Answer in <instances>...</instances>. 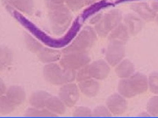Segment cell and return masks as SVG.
Segmentation results:
<instances>
[{
	"mask_svg": "<svg viewBox=\"0 0 158 118\" xmlns=\"http://www.w3.org/2000/svg\"><path fill=\"white\" fill-rule=\"evenodd\" d=\"M148 85L146 76L142 73H137L121 80L118 83V91L126 98H132L145 92L148 88Z\"/></svg>",
	"mask_w": 158,
	"mask_h": 118,
	"instance_id": "1",
	"label": "cell"
},
{
	"mask_svg": "<svg viewBox=\"0 0 158 118\" xmlns=\"http://www.w3.org/2000/svg\"><path fill=\"white\" fill-rule=\"evenodd\" d=\"M46 80L54 85H62L73 81L75 77L74 70L60 67L57 64L47 65L44 68Z\"/></svg>",
	"mask_w": 158,
	"mask_h": 118,
	"instance_id": "2",
	"label": "cell"
},
{
	"mask_svg": "<svg viewBox=\"0 0 158 118\" xmlns=\"http://www.w3.org/2000/svg\"><path fill=\"white\" fill-rule=\"evenodd\" d=\"M96 39V35L94 30L90 27H86L81 31L71 44L65 49L64 53H86L93 46Z\"/></svg>",
	"mask_w": 158,
	"mask_h": 118,
	"instance_id": "3",
	"label": "cell"
},
{
	"mask_svg": "<svg viewBox=\"0 0 158 118\" xmlns=\"http://www.w3.org/2000/svg\"><path fill=\"white\" fill-rule=\"evenodd\" d=\"M122 18V14L120 10H110L103 15L100 20L97 23L95 31L100 37H106L120 24Z\"/></svg>",
	"mask_w": 158,
	"mask_h": 118,
	"instance_id": "4",
	"label": "cell"
},
{
	"mask_svg": "<svg viewBox=\"0 0 158 118\" xmlns=\"http://www.w3.org/2000/svg\"><path fill=\"white\" fill-rule=\"evenodd\" d=\"M49 17L53 30L56 34H62L69 25L72 20L71 12L64 6L51 9Z\"/></svg>",
	"mask_w": 158,
	"mask_h": 118,
	"instance_id": "5",
	"label": "cell"
},
{
	"mask_svg": "<svg viewBox=\"0 0 158 118\" xmlns=\"http://www.w3.org/2000/svg\"><path fill=\"white\" fill-rule=\"evenodd\" d=\"M90 61V58L86 52L69 53H66L60 61L63 68L74 70L85 67Z\"/></svg>",
	"mask_w": 158,
	"mask_h": 118,
	"instance_id": "6",
	"label": "cell"
},
{
	"mask_svg": "<svg viewBox=\"0 0 158 118\" xmlns=\"http://www.w3.org/2000/svg\"><path fill=\"white\" fill-rule=\"evenodd\" d=\"M15 16L19 21L23 25L27 28L32 34H34L37 38L41 40L43 42L51 47L59 48V43L58 39H52L47 35L44 33L43 31L40 30L36 27L32 23L27 20L24 17L21 15L19 13L15 12Z\"/></svg>",
	"mask_w": 158,
	"mask_h": 118,
	"instance_id": "7",
	"label": "cell"
},
{
	"mask_svg": "<svg viewBox=\"0 0 158 118\" xmlns=\"http://www.w3.org/2000/svg\"><path fill=\"white\" fill-rule=\"evenodd\" d=\"M124 44L121 42L110 41L106 53V58L112 66L118 65L124 57Z\"/></svg>",
	"mask_w": 158,
	"mask_h": 118,
	"instance_id": "8",
	"label": "cell"
},
{
	"mask_svg": "<svg viewBox=\"0 0 158 118\" xmlns=\"http://www.w3.org/2000/svg\"><path fill=\"white\" fill-rule=\"evenodd\" d=\"M59 96L63 103L68 107H73L79 98L77 87L75 84H69L60 89Z\"/></svg>",
	"mask_w": 158,
	"mask_h": 118,
	"instance_id": "9",
	"label": "cell"
},
{
	"mask_svg": "<svg viewBox=\"0 0 158 118\" xmlns=\"http://www.w3.org/2000/svg\"><path fill=\"white\" fill-rule=\"evenodd\" d=\"M88 67V73L90 78L93 77L98 80L104 79L110 73V67L102 60L94 62Z\"/></svg>",
	"mask_w": 158,
	"mask_h": 118,
	"instance_id": "10",
	"label": "cell"
},
{
	"mask_svg": "<svg viewBox=\"0 0 158 118\" xmlns=\"http://www.w3.org/2000/svg\"><path fill=\"white\" fill-rule=\"evenodd\" d=\"M106 104L110 112L114 115L123 113L127 108V102L125 99L117 94L110 96L107 100Z\"/></svg>",
	"mask_w": 158,
	"mask_h": 118,
	"instance_id": "11",
	"label": "cell"
},
{
	"mask_svg": "<svg viewBox=\"0 0 158 118\" xmlns=\"http://www.w3.org/2000/svg\"><path fill=\"white\" fill-rule=\"evenodd\" d=\"M131 9L146 21L152 20L156 16V11L146 3H135L131 6Z\"/></svg>",
	"mask_w": 158,
	"mask_h": 118,
	"instance_id": "12",
	"label": "cell"
},
{
	"mask_svg": "<svg viewBox=\"0 0 158 118\" xmlns=\"http://www.w3.org/2000/svg\"><path fill=\"white\" fill-rule=\"evenodd\" d=\"M128 30L126 26L119 24L110 33L109 37L110 41L121 42L125 44L129 39Z\"/></svg>",
	"mask_w": 158,
	"mask_h": 118,
	"instance_id": "13",
	"label": "cell"
},
{
	"mask_svg": "<svg viewBox=\"0 0 158 118\" xmlns=\"http://www.w3.org/2000/svg\"><path fill=\"white\" fill-rule=\"evenodd\" d=\"M79 88L85 96L92 97L96 96L99 90V84L94 80L89 79L80 82Z\"/></svg>",
	"mask_w": 158,
	"mask_h": 118,
	"instance_id": "14",
	"label": "cell"
},
{
	"mask_svg": "<svg viewBox=\"0 0 158 118\" xmlns=\"http://www.w3.org/2000/svg\"><path fill=\"white\" fill-rule=\"evenodd\" d=\"M125 26L131 35H135L141 31L142 24L141 20L136 15L132 14H126L124 19Z\"/></svg>",
	"mask_w": 158,
	"mask_h": 118,
	"instance_id": "15",
	"label": "cell"
},
{
	"mask_svg": "<svg viewBox=\"0 0 158 118\" xmlns=\"http://www.w3.org/2000/svg\"><path fill=\"white\" fill-rule=\"evenodd\" d=\"M6 97L15 105H19L24 101L26 94L22 88L11 86L7 91Z\"/></svg>",
	"mask_w": 158,
	"mask_h": 118,
	"instance_id": "16",
	"label": "cell"
},
{
	"mask_svg": "<svg viewBox=\"0 0 158 118\" xmlns=\"http://www.w3.org/2000/svg\"><path fill=\"white\" fill-rule=\"evenodd\" d=\"M135 70V66L133 63L128 59H126L116 67V73L118 77L126 78L133 75Z\"/></svg>",
	"mask_w": 158,
	"mask_h": 118,
	"instance_id": "17",
	"label": "cell"
},
{
	"mask_svg": "<svg viewBox=\"0 0 158 118\" xmlns=\"http://www.w3.org/2000/svg\"><path fill=\"white\" fill-rule=\"evenodd\" d=\"M111 5V3L106 1L102 0L94 3L88 7L83 11L82 14V18L83 20L88 19V18L96 14L98 11L102 10Z\"/></svg>",
	"mask_w": 158,
	"mask_h": 118,
	"instance_id": "18",
	"label": "cell"
},
{
	"mask_svg": "<svg viewBox=\"0 0 158 118\" xmlns=\"http://www.w3.org/2000/svg\"><path fill=\"white\" fill-rule=\"evenodd\" d=\"M51 96L49 93L44 91L36 92L31 96L30 104L34 107L42 108L46 106L47 102Z\"/></svg>",
	"mask_w": 158,
	"mask_h": 118,
	"instance_id": "19",
	"label": "cell"
},
{
	"mask_svg": "<svg viewBox=\"0 0 158 118\" xmlns=\"http://www.w3.org/2000/svg\"><path fill=\"white\" fill-rule=\"evenodd\" d=\"M4 1L24 13H31L34 9L33 0H4Z\"/></svg>",
	"mask_w": 158,
	"mask_h": 118,
	"instance_id": "20",
	"label": "cell"
},
{
	"mask_svg": "<svg viewBox=\"0 0 158 118\" xmlns=\"http://www.w3.org/2000/svg\"><path fill=\"white\" fill-rule=\"evenodd\" d=\"M81 27V24L80 20L79 19H77L75 21L70 30L68 31L66 35L62 38L59 39L60 47L65 46L70 42L76 36L78 32L80 30Z\"/></svg>",
	"mask_w": 158,
	"mask_h": 118,
	"instance_id": "21",
	"label": "cell"
},
{
	"mask_svg": "<svg viewBox=\"0 0 158 118\" xmlns=\"http://www.w3.org/2000/svg\"><path fill=\"white\" fill-rule=\"evenodd\" d=\"M45 107L54 113L62 114L65 111V107L63 101L54 96H51L48 98Z\"/></svg>",
	"mask_w": 158,
	"mask_h": 118,
	"instance_id": "22",
	"label": "cell"
},
{
	"mask_svg": "<svg viewBox=\"0 0 158 118\" xmlns=\"http://www.w3.org/2000/svg\"><path fill=\"white\" fill-rule=\"evenodd\" d=\"M38 57L40 60L44 63H51L59 60L60 54L58 51L45 48L39 53Z\"/></svg>",
	"mask_w": 158,
	"mask_h": 118,
	"instance_id": "23",
	"label": "cell"
},
{
	"mask_svg": "<svg viewBox=\"0 0 158 118\" xmlns=\"http://www.w3.org/2000/svg\"><path fill=\"white\" fill-rule=\"evenodd\" d=\"M15 105L6 96H2L0 98V112L3 115L7 114L13 111Z\"/></svg>",
	"mask_w": 158,
	"mask_h": 118,
	"instance_id": "24",
	"label": "cell"
},
{
	"mask_svg": "<svg viewBox=\"0 0 158 118\" xmlns=\"http://www.w3.org/2000/svg\"><path fill=\"white\" fill-rule=\"evenodd\" d=\"M41 108H29L26 111L25 115L27 116H56V115L50 111Z\"/></svg>",
	"mask_w": 158,
	"mask_h": 118,
	"instance_id": "25",
	"label": "cell"
},
{
	"mask_svg": "<svg viewBox=\"0 0 158 118\" xmlns=\"http://www.w3.org/2000/svg\"><path fill=\"white\" fill-rule=\"evenodd\" d=\"M147 111L153 116H158V96H155L151 98L147 105Z\"/></svg>",
	"mask_w": 158,
	"mask_h": 118,
	"instance_id": "26",
	"label": "cell"
},
{
	"mask_svg": "<svg viewBox=\"0 0 158 118\" xmlns=\"http://www.w3.org/2000/svg\"><path fill=\"white\" fill-rule=\"evenodd\" d=\"M150 90L152 92L158 94V72L151 73L148 81Z\"/></svg>",
	"mask_w": 158,
	"mask_h": 118,
	"instance_id": "27",
	"label": "cell"
},
{
	"mask_svg": "<svg viewBox=\"0 0 158 118\" xmlns=\"http://www.w3.org/2000/svg\"><path fill=\"white\" fill-rule=\"evenodd\" d=\"M86 0H65L69 9L73 11H78L81 9L86 4Z\"/></svg>",
	"mask_w": 158,
	"mask_h": 118,
	"instance_id": "28",
	"label": "cell"
},
{
	"mask_svg": "<svg viewBox=\"0 0 158 118\" xmlns=\"http://www.w3.org/2000/svg\"><path fill=\"white\" fill-rule=\"evenodd\" d=\"M75 116H90L92 115L91 110L87 107L77 108L73 114Z\"/></svg>",
	"mask_w": 158,
	"mask_h": 118,
	"instance_id": "29",
	"label": "cell"
},
{
	"mask_svg": "<svg viewBox=\"0 0 158 118\" xmlns=\"http://www.w3.org/2000/svg\"><path fill=\"white\" fill-rule=\"evenodd\" d=\"M93 115L95 116H110V110L104 106H98L94 109Z\"/></svg>",
	"mask_w": 158,
	"mask_h": 118,
	"instance_id": "30",
	"label": "cell"
},
{
	"mask_svg": "<svg viewBox=\"0 0 158 118\" xmlns=\"http://www.w3.org/2000/svg\"><path fill=\"white\" fill-rule=\"evenodd\" d=\"M27 40L28 46L32 51H37L39 50L42 47L39 43L37 42L36 40H34L31 37L28 36V37L27 38Z\"/></svg>",
	"mask_w": 158,
	"mask_h": 118,
	"instance_id": "31",
	"label": "cell"
},
{
	"mask_svg": "<svg viewBox=\"0 0 158 118\" xmlns=\"http://www.w3.org/2000/svg\"><path fill=\"white\" fill-rule=\"evenodd\" d=\"M64 1L65 0H46L47 6L50 10L63 6Z\"/></svg>",
	"mask_w": 158,
	"mask_h": 118,
	"instance_id": "32",
	"label": "cell"
},
{
	"mask_svg": "<svg viewBox=\"0 0 158 118\" xmlns=\"http://www.w3.org/2000/svg\"><path fill=\"white\" fill-rule=\"evenodd\" d=\"M5 85H4V84H2V82L1 81V94H2V92H4L5 91Z\"/></svg>",
	"mask_w": 158,
	"mask_h": 118,
	"instance_id": "33",
	"label": "cell"
},
{
	"mask_svg": "<svg viewBox=\"0 0 158 118\" xmlns=\"http://www.w3.org/2000/svg\"><path fill=\"white\" fill-rule=\"evenodd\" d=\"M96 1H97V0H86V4H92V3H93L94 2Z\"/></svg>",
	"mask_w": 158,
	"mask_h": 118,
	"instance_id": "34",
	"label": "cell"
},
{
	"mask_svg": "<svg viewBox=\"0 0 158 118\" xmlns=\"http://www.w3.org/2000/svg\"><path fill=\"white\" fill-rule=\"evenodd\" d=\"M156 21H157V22L158 24V14L157 16V18H156Z\"/></svg>",
	"mask_w": 158,
	"mask_h": 118,
	"instance_id": "35",
	"label": "cell"
}]
</instances>
